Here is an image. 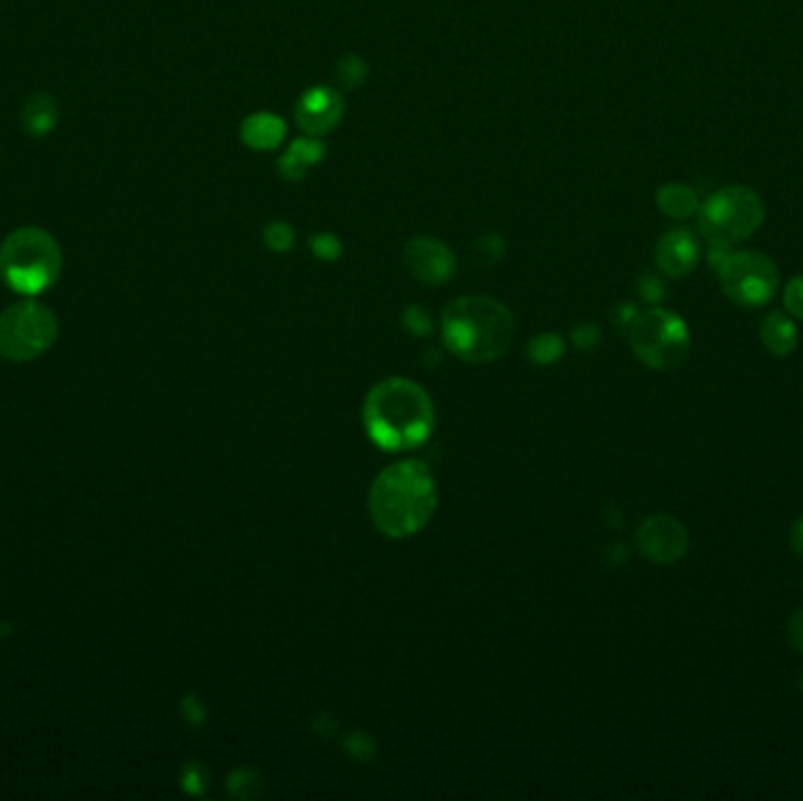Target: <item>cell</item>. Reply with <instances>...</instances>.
I'll list each match as a JSON object with an SVG mask.
<instances>
[{"mask_svg": "<svg viewBox=\"0 0 803 801\" xmlns=\"http://www.w3.org/2000/svg\"><path fill=\"white\" fill-rule=\"evenodd\" d=\"M435 510L437 484L421 461L393 463L371 484V522L390 538H407L428 527Z\"/></svg>", "mask_w": 803, "mask_h": 801, "instance_id": "1", "label": "cell"}, {"mask_svg": "<svg viewBox=\"0 0 803 801\" xmlns=\"http://www.w3.org/2000/svg\"><path fill=\"white\" fill-rule=\"evenodd\" d=\"M435 426L433 400L418 383L393 376L376 383L364 400V428L386 452L414 449L428 440Z\"/></svg>", "mask_w": 803, "mask_h": 801, "instance_id": "2", "label": "cell"}, {"mask_svg": "<svg viewBox=\"0 0 803 801\" xmlns=\"http://www.w3.org/2000/svg\"><path fill=\"white\" fill-rule=\"evenodd\" d=\"M442 339L465 362H494L515 339V318L491 296H458L442 311Z\"/></svg>", "mask_w": 803, "mask_h": 801, "instance_id": "3", "label": "cell"}, {"mask_svg": "<svg viewBox=\"0 0 803 801\" xmlns=\"http://www.w3.org/2000/svg\"><path fill=\"white\" fill-rule=\"evenodd\" d=\"M59 271L62 249L43 228H17L0 245V275L19 294L45 292L55 285Z\"/></svg>", "mask_w": 803, "mask_h": 801, "instance_id": "4", "label": "cell"}, {"mask_svg": "<svg viewBox=\"0 0 803 801\" xmlns=\"http://www.w3.org/2000/svg\"><path fill=\"white\" fill-rule=\"evenodd\" d=\"M695 219L700 235L707 242H724L735 247L759 231L766 219V205L754 188L731 184L700 203Z\"/></svg>", "mask_w": 803, "mask_h": 801, "instance_id": "5", "label": "cell"}, {"mask_svg": "<svg viewBox=\"0 0 803 801\" xmlns=\"http://www.w3.org/2000/svg\"><path fill=\"white\" fill-rule=\"evenodd\" d=\"M627 332L634 355L658 372L684 365L691 353V334L686 322L667 308L656 306L639 313Z\"/></svg>", "mask_w": 803, "mask_h": 801, "instance_id": "6", "label": "cell"}, {"mask_svg": "<svg viewBox=\"0 0 803 801\" xmlns=\"http://www.w3.org/2000/svg\"><path fill=\"white\" fill-rule=\"evenodd\" d=\"M724 294L733 304L759 308L773 299L780 287V271L771 257L752 249L731 252L719 268Z\"/></svg>", "mask_w": 803, "mask_h": 801, "instance_id": "7", "label": "cell"}, {"mask_svg": "<svg viewBox=\"0 0 803 801\" xmlns=\"http://www.w3.org/2000/svg\"><path fill=\"white\" fill-rule=\"evenodd\" d=\"M57 339V318L36 301H22L0 315V355L31 360L45 353Z\"/></svg>", "mask_w": 803, "mask_h": 801, "instance_id": "8", "label": "cell"}, {"mask_svg": "<svg viewBox=\"0 0 803 801\" xmlns=\"http://www.w3.org/2000/svg\"><path fill=\"white\" fill-rule=\"evenodd\" d=\"M404 266L418 282L428 287H440L454 278L456 257L447 242L433 235H416L404 245Z\"/></svg>", "mask_w": 803, "mask_h": 801, "instance_id": "9", "label": "cell"}, {"mask_svg": "<svg viewBox=\"0 0 803 801\" xmlns=\"http://www.w3.org/2000/svg\"><path fill=\"white\" fill-rule=\"evenodd\" d=\"M346 113L343 92L334 85H315L299 97L294 109V120L306 137H325L341 123Z\"/></svg>", "mask_w": 803, "mask_h": 801, "instance_id": "10", "label": "cell"}, {"mask_svg": "<svg viewBox=\"0 0 803 801\" xmlns=\"http://www.w3.org/2000/svg\"><path fill=\"white\" fill-rule=\"evenodd\" d=\"M637 545L646 560L672 564L686 555L688 534L677 517L651 515L639 524Z\"/></svg>", "mask_w": 803, "mask_h": 801, "instance_id": "11", "label": "cell"}, {"mask_svg": "<svg viewBox=\"0 0 803 801\" xmlns=\"http://www.w3.org/2000/svg\"><path fill=\"white\" fill-rule=\"evenodd\" d=\"M700 261V240L691 228H672L656 245V266L667 278H686Z\"/></svg>", "mask_w": 803, "mask_h": 801, "instance_id": "12", "label": "cell"}, {"mask_svg": "<svg viewBox=\"0 0 803 801\" xmlns=\"http://www.w3.org/2000/svg\"><path fill=\"white\" fill-rule=\"evenodd\" d=\"M327 156V146L320 137H303L294 139L285 153L278 160V172L285 181H303L310 167L320 165Z\"/></svg>", "mask_w": 803, "mask_h": 801, "instance_id": "13", "label": "cell"}, {"mask_svg": "<svg viewBox=\"0 0 803 801\" xmlns=\"http://www.w3.org/2000/svg\"><path fill=\"white\" fill-rule=\"evenodd\" d=\"M240 139L252 151H275L287 139V123L275 113H252L242 120Z\"/></svg>", "mask_w": 803, "mask_h": 801, "instance_id": "14", "label": "cell"}, {"mask_svg": "<svg viewBox=\"0 0 803 801\" xmlns=\"http://www.w3.org/2000/svg\"><path fill=\"white\" fill-rule=\"evenodd\" d=\"M761 343L775 358H787L799 343V332L789 313L775 311L761 322Z\"/></svg>", "mask_w": 803, "mask_h": 801, "instance_id": "15", "label": "cell"}, {"mask_svg": "<svg viewBox=\"0 0 803 801\" xmlns=\"http://www.w3.org/2000/svg\"><path fill=\"white\" fill-rule=\"evenodd\" d=\"M59 123V106L47 92H36L26 99L22 109V125L29 137H47Z\"/></svg>", "mask_w": 803, "mask_h": 801, "instance_id": "16", "label": "cell"}, {"mask_svg": "<svg viewBox=\"0 0 803 801\" xmlns=\"http://www.w3.org/2000/svg\"><path fill=\"white\" fill-rule=\"evenodd\" d=\"M656 207L665 217L686 221L698 214L700 198L695 188L679 184V181H670V184H663L656 191Z\"/></svg>", "mask_w": 803, "mask_h": 801, "instance_id": "17", "label": "cell"}, {"mask_svg": "<svg viewBox=\"0 0 803 801\" xmlns=\"http://www.w3.org/2000/svg\"><path fill=\"white\" fill-rule=\"evenodd\" d=\"M369 76V66L360 55H343L336 59L332 78L334 87L339 92H355L367 83Z\"/></svg>", "mask_w": 803, "mask_h": 801, "instance_id": "18", "label": "cell"}, {"mask_svg": "<svg viewBox=\"0 0 803 801\" xmlns=\"http://www.w3.org/2000/svg\"><path fill=\"white\" fill-rule=\"evenodd\" d=\"M503 254H505V240L503 235L498 233L479 235L475 245H472V257H475V261H479L482 266L498 264V261L503 259Z\"/></svg>", "mask_w": 803, "mask_h": 801, "instance_id": "19", "label": "cell"}, {"mask_svg": "<svg viewBox=\"0 0 803 801\" xmlns=\"http://www.w3.org/2000/svg\"><path fill=\"white\" fill-rule=\"evenodd\" d=\"M562 353H564V341L559 339L557 334H552V332L536 336V339L529 343L531 360L541 362V365H550V362H557L559 358H562Z\"/></svg>", "mask_w": 803, "mask_h": 801, "instance_id": "20", "label": "cell"}, {"mask_svg": "<svg viewBox=\"0 0 803 801\" xmlns=\"http://www.w3.org/2000/svg\"><path fill=\"white\" fill-rule=\"evenodd\" d=\"M263 242H266V247L271 249V252L285 254L294 247L296 233L287 221H271V224L263 228Z\"/></svg>", "mask_w": 803, "mask_h": 801, "instance_id": "21", "label": "cell"}, {"mask_svg": "<svg viewBox=\"0 0 803 801\" xmlns=\"http://www.w3.org/2000/svg\"><path fill=\"white\" fill-rule=\"evenodd\" d=\"M310 252L320 261H336L343 254V245L334 233H315L310 238Z\"/></svg>", "mask_w": 803, "mask_h": 801, "instance_id": "22", "label": "cell"}, {"mask_svg": "<svg viewBox=\"0 0 803 801\" xmlns=\"http://www.w3.org/2000/svg\"><path fill=\"white\" fill-rule=\"evenodd\" d=\"M637 292L646 304L658 306L665 299V282L656 273H641L637 280Z\"/></svg>", "mask_w": 803, "mask_h": 801, "instance_id": "23", "label": "cell"}, {"mask_svg": "<svg viewBox=\"0 0 803 801\" xmlns=\"http://www.w3.org/2000/svg\"><path fill=\"white\" fill-rule=\"evenodd\" d=\"M782 301H785L787 313L792 315V318L803 320V275H794V278L787 282Z\"/></svg>", "mask_w": 803, "mask_h": 801, "instance_id": "24", "label": "cell"}, {"mask_svg": "<svg viewBox=\"0 0 803 801\" xmlns=\"http://www.w3.org/2000/svg\"><path fill=\"white\" fill-rule=\"evenodd\" d=\"M402 320H404V327H407L409 332L416 336H425V334L433 332V318H430V313L421 306H409L407 311H404Z\"/></svg>", "mask_w": 803, "mask_h": 801, "instance_id": "25", "label": "cell"}, {"mask_svg": "<svg viewBox=\"0 0 803 801\" xmlns=\"http://www.w3.org/2000/svg\"><path fill=\"white\" fill-rule=\"evenodd\" d=\"M238 785L247 787L245 799H254V797H259L261 790H263V778L256 771L242 769L231 778V785H228V790H233V787H238Z\"/></svg>", "mask_w": 803, "mask_h": 801, "instance_id": "26", "label": "cell"}, {"mask_svg": "<svg viewBox=\"0 0 803 801\" xmlns=\"http://www.w3.org/2000/svg\"><path fill=\"white\" fill-rule=\"evenodd\" d=\"M787 637L789 644H792L799 654H803V609H799L796 614H792V618H789Z\"/></svg>", "mask_w": 803, "mask_h": 801, "instance_id": "27", "label": "cell"}, {"mask_svg": "<svg viewBox=\"0 0 803 801\" xmlns=\"http://www.w3.org/2000/svg\"><path fill=\"white\" fill-rule=\"evenodd\" d=\"M573 341L578 348H592L599 343V329L595 325H580L573 329Z\"/></svg>", "mask_w": 803, "mask_h": 801, "instance_id": "28", "label": "cell"}, {"mask_svg": "<svg viewBox=\"0 0 803 801\" xmlns=\"http://www.w3.org/2000/svg\"><path fill=\"white\" fill-rule=\"evenodd\" d=\"M348 750L353 752L355 757L369 759L367 752L374 750V745H371V740L367 736H362V733H355V736H350V740H348Z\"/></svg>", "mask_w": 803, "mask_h": 801, "instance_id": "29", "label": "cell"}, {"mask_svg": "<svg viewBox=\"0 0 803 801\" xmlns=\"http://www.w3.org/2000/svg\"><path fill=\"white\" fill-rule=\"evenodd\" d=\"M637 315H639V311H637V306H634V304H620L616 308V313H613V318H616V322L620 327L630 329V325L634 322V318H637Z\"/></svg>", "mask_w": 803, "mask_h": 801, "instance_id": "30", "label": "cell"}, {"mask_svg": "<svg viewBox=\"0 0 803 801\" xmlns=\"http://www.w3.org/2000/svg\"><path fill=\"white\" fill-rule=\"evenodd\" d=\"M792 548H794V553L799 555V557H803V515L799 517V520H796V524L792 527Z\"/></svg>", "mask_w": 803, "mask_h": 801, "instance_id": "31", "label": "cell"}, {"mask_svg": "<svg viewBox=\"0 0 803 801\" xmlns=\"http://www.w3.org/2000/svg\"><path fill=\"white\" fill-rule=\"evenodd\" d=\"M799 684H801V691H803V675H801V679H799Z\"/></svg>", "mask_w": 803, "mask_h": 801, "instance_id": "32", "label": "cell"}]
</instances>
